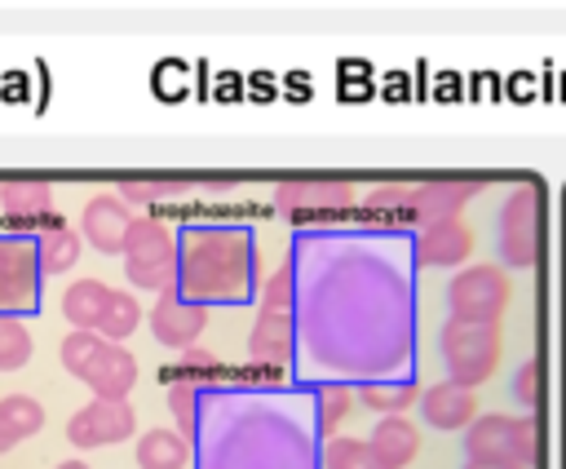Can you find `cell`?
<instances>
[{
  "label": "cell",
  "instance_id": "cell-15",
  "mask_svg": "<svg viewBox=\"0 0 566 469\" xmlns=\"http://www.w3.org/2000/svg\"><path fill=\"white\" fill-rule=\"evenodd\" d=\"M203 327H208V305L186 301L181 288L159 292V301H155V310H150V336H155L164 350H177V354L195 350V341H199Z\"/></svg>",
  "mask_w": 566,
  "mask_h": 469
},
{
  "label": "cell",
  "instance_id": "cell-24",
  "mask_svg": "<svg viewBox=\"0 0 566 469\" xmlns=\"http://www.w3.org/2000/svg\"><path fill=\"white\" fill-rule=\"evenodd\" d=\"M208 385H212V381H208V376H195V372H177V376L164 381L168 411H172V420H177V429H181L186 438H195V429H199V407H203V389H208Z\"/></svg>",
  "mask_w": 566,
  "mask_h": 469
},
{
  "label": "cell",
  "instance_id": "cell-34",
  "mask_svg": "<svg viewBox=\"0 0 566 469\" xmlns=\"http://www.w3.org/2000/svg\"><path fill=\"white\" fill-rule=\"evenodd\" d=\"M513 398H517L526 411H531V407H535V398H539V367H535L531 358L513 372Z\"/></svg>",
  "mask_w": 566,
  "mask_h": 469
},
{
  "label": "cell",
  "instance_id": "cell-33",
  "mask_svg": "<svg viewBox=\"0 0 566 469\" xmlns=\"http://www.w3.org/2000/svg\"><path fill=\"white\" fill-rule=\"evenodd\" d=\"M292 305H296V265L283 261V265L261 283L256 310H292Z\"/></svg>",
  "mask_w": 566,
  "mask_h": 469
},
{
  "label": "cell",
  "instance_id": "cell-10",
  "mask_svg": "<svg viewBox=\"0 0 566 469\" xmlns=\"http://www.w3.org/2000/svg\"><path fill=\"white\" fill-rule=\"evenodd\" d=\"M513 301V283L500 265L482 261V265H464L451 283H447V310L451 319H469V323H500L504 310Z\"/></svg>",
  "mask_w": 566,
  "mask_h": 469
},
{
  "label": "cell",
  "instance_id": "cell-25",
  "mask_svg": "<svg viewBox=\"0 0 566 469\" xmlns=\"http://www.w3.org/2000/svg\"><path fill=\"white\" fill-rule=\"evenodd\" d=\"M358 403L380 411V416H407V407H420V385L407 376V381H367V385H354Z\"/></svg>",
  "mask_w": 566,
  "mask_h": 469
},
{
  "label": "cell",
  "instance_id": "cell-19",
  "mask_svg": "<svg viewBox=\"0 0 566 469\" xmlns=\"http://www.w3.org/2000/svg\"><path fill=\"white\" fill-rule=\"evenodd\" d=\"M80 381L93 389V398H128V389L137 385V358L119 341H106Z\"/></svg>",
  "mask_w": 566,
  "mask_h": 469
},
{
  "label": "cell",
  "instance_id": "cell-6",
  "mask_svg": "<svg viewBox=\"0 0 566 469\" xmlns=\"http://www.w3.org/2000/svg\"><path fill=\"white\" fill-rule=\"evenodd\" d=\"M124 279L142 292H172L181 283L177 234L159 217H137L124 243Z\"/></svg>",
  "mask_w": 566,
  "mask_h": 469
},
{
  "label": "cell",
  "instance_id": "cell-28",
  "mask_svg": "<svg viewBox=\"0 0 566 469\" xmlns=\"http://www.w3.org/2000/svg\"><path fill=\"white\" fill-rule=\"evenodd\" d=\"M354 385H345V381H323V385H314V407H318V429H323V438H336V429H340V420L349 416V407H354Z\"/></svg>",
  "mask_w": 566,
  "mask_h": 469
},
{
  "label": "cell",
  "instance_id": "cell-2",
  "mask_svg": "<svg viewBox=\"0 0 566 469\" xmlns=\"http://www.w3.org/2000/svg\"><path fill=\"white\" fill-rule=\"evenodd\" d=\"M195 469H323L314 385H208L195 429Z\"/></svg>",
  "mask_w": 566,
  "mask_h": 469
},
{
  "label": "cell",
  "instance_id": "cell-16",
  "mask_svg": "<svg viewBox=\"0 0 566 469\" xmlns=\"http://www.w3.org/2000/svg\"><path fill=\"white\" fill-rule=\"evenodd\" d=\"M133 212L119 195H93L80 212V234L84 243H93L102 257H124V243H128V230H133Z\"/></svg>",
  "mask_w": 566,
  "mask_h": 469
},
{
  "label": "cell",
  "instance_id": "cell-1",
  "mask_svg": "<svg viewBox=\"0 0 566 469\" xmlns=\"http://www.w3.org/2000/svg\"><path fill=\"white\" fill-rule=\"evenodd\" d=\"M296 381H407L411 230H296Z\"/></svg>",
  "mask_w": 566,
  "mask_h": 469
},
{
  "label": "cell",
  "instance_id": "cell-12",
  "mask_svg": "<svg viewBox=\"0 0 566 469\" xmlns=\"http://www.w3.org/2000/svg\"><path fill=\"white\" fill-rule=\"evenodd\" d=\"M137 434V416L128 407V398H93L84 403L71 420H66V438L71 447L80 451H93V447H115L124 438Z\"/></svg>",
  "mask_w": 566,
  "mask_h": 469
},
{
  "label": "cell",
  "instance_id": "cell-35",
  "mask_svg": "<svg viewBox=\"0 0 566 469\" xmlns=\"http://www.w3.org/2000/svg\"><path fill=\"white\" fill-rule=\"evenodd\" d=\"M13 447H18V438H13V434L0 425V456H4V451H13Z\"/></svg>",
  "mask_w": 566,
  "mask_h": 469
},
{
  "label": "cell",
  "instance_id": "cell-17",
  "mask_svg": "<svg viewBox=\"0 0 566 469\" xmlns=\"http://www.w3.org/2000/svg\"><path fill=\"white\" fill-rule=\"evenodd\" d=\"M420 416L429 429H442V434H455V429H469L478 420V394L460 381H438L420 394Z\"/></svg>",
  "mask_w": 566,
  "mask_h": 469
},
{
  "label": "cell",
  "instance_id": "cell-8",
  "mask_svg": "<svg viewBox=\"0 0 566 469\" xmlns=\"http://www.w3.org/2000/svg\"><path fill=\"white\" fill-rule=\"evenodd\" d=\"M44 301V265H40V239L22 230L0 234V314H40Z\"/></svg>",
  "mask_w": 566,
  "mask_h": 469
},
{
  "label": "cell",
  "instance_id": "cell-36",
  "mask_svg": "<svg viewBox=\"0 0 566 469\" xmlns=\"http://www.w3.org/2000/svg\"><path fill=\"white\" fill-rule=\"evenodd\" d=\"M57 469H88V465H84V460H62Z\"/></svg>",
  "mask_w": 566,
  "mask_h": 469
},
{
  "label": "cell",
  "instance_id": "cell-14",
  "mask_svg": "<svg viewBox=\"0 0 566 469\" xmlns=\"http://www.w3.org/2000/svg\"><path fill=\"white\" fill-rule=\"evenodd\" d=\"M473 230L464 217H447V221H429L420 230H411V252H416V265H429V270H455L473 257Z\"/></svg>",
  "mask_w": 566,
  "mask_h": 469
},
{
  "label": "cell",
  "instance_id": "cell-23",
  "mask_svg": "<svg viewBox=\"0 0 566 469\" xmlns=\"http://www.w3.org/2000/svg\"><path fill=\"white\" fill-rule=\"evenodd\" d=\"M106 296H111L106 283H97V279H75V283L62 292V319L71 323V332H97L102 310H106Z\"/></svg>",
  "mask_w": 566,
  "mask_h": 469
},
{
  "label": "cell",
  "instance_id": "cell-37",
  "mask_svg": "<svg viewBox=\"0 0 566 469\" xmlns=\"http://www.w3.org/2000/svg\"><path fill=\"white\" fill-rule=\"evenodd\" d=\"M464 469H513V465H464Z\"/></svg>",
  "mask_w": 566,
  "mask_h": 469
},
{
  "label": "cell",
  "instance_id": "cell-11",
  "mask_svg": "<svg viewBox=\"0 0 566 469\" xmlns=\"http://www.w3.org/2000/svg\"><path fill=\"white\" fill-rule=\"evenodd\" d=\"M270 204L283 217H340L363 204L358 186L345 177H283L270 190Z\"/></svg>",
  "mask_w": 566,
  "mask_h": 469
},
{
  "label": "cell",
  "instance_id": "cell-18",
  "mask_svg": "<svg viewBox=\"0 0 566 469\" xmlns=\"http://www.w3.org/2000/svg\"><path fill=\"white\" fill-rule=\"evenodd\" d=\"M0 212L13 226H35V221L53 226V181H44V177H9V181H0Z\"/></svg>",
  "mask_w": 566,
  "mask_h": 469
},
{
  "label": "cell",
  "instance_id": "cell-30",
  "mask_svg": "<svg viewBox=\"0 0 566 469\" xmlns=\"http://www.w3.org/2000/svg\"><path fill=\"white\" fill-rule=\"evenodd\" d=\"M137 323H142V305H137V296H133V292L111 288L97 332H102L106 341H119V345H124V336H133V332H137Z\"/></svg>",
  "mask_w": 566,
  "mask_h": 469
},
{
  "label": "cell",
  "instance_id": "cell-9",
  "mask_svg": "<svg viewBox=\"0 0 566 469\" xmlns=\"http://www.w3.org/2000/svg\"><path fill=\"white\" fill-rule=\"evenodd\" d=\"M248 363L256 367L252 381L292 385L296 381V314L292 310H256L248 336Z\"/></svg>",
  "mask_w": 566,
  "mask_h": 469
},
{
  "label": "cell",
  "instance_id": "cell-20",
  "mask_svg": "<svg viewBox=\"0 0 566 469\" xmlns=\"http://www.w3.org/2000/svg\"><path fill=\"white\" fill-rule=\"evenodd\" d=\"M137 469H186L195 465V438H186L177 425H155L137 438V451H133Z\"/></svg>",
  "mask_w": 566,
  "mask_h": 469
},
{
  "label": "cell",
  "instance_id": "cell-27",
  "mask_svg": "<svg viewBox=\"0 0 566 469\" xmlns=\"http://www.w3.org/2000/svg\"><path fill=\"white\" fill-rule=\"evenodd\" d=\"M323 469H389L367 438H323Z\"/></svg>",
  "mask_w": 566,
  "mask_h": 469
},
{
  "label": "cell",
  "instance_id": "cell-4",
  "mask_svg": "<svg viewBox=\"0 0 566 469\" xmlns=\"http://www.w3.org/2000/svg\"><path fill=\"white\" fill-rule=\"evenodd\" d=\"M482 190V181L473 177H433V181H380L371 190H363L358 212L371 221H385L389 230H407V226H429V221H447L460 217L464 204Z\"/></svg>",
  "mask_w": 566,
  "mask_h": 469
},
{
  "label": "cell",
  "instance_id": "cell-13",
  "mask_svg": "<svg viewBox=\"0 0 566 469\" xmlns=\"http://www.w3.org/2000/svg\"><path fill=\"white\" fill-rule=\"evenodd\" d=\"M535 217H539L535 190H531V186H517V190L504 199L500 221H495V248H500V261H504V265H531V261H535V243H539Z\"/></svg>",
  "mask_w": 566,
  "mask_h": 469
},
{
  "label": "cell",
  "instance_id": "cell-21",
  "mask_svg": "<svg viewBox=\"0 0 566 469\" xmlns=\"http://www.w3.org/2000/svg\"><path fill=\"white\" fill-rule=\"evenodd\" d=\"M367 442L376 447V456L389 465V469H402L416 460L420 451V429L407 420V416H380L376 429L367 434Z\"/></svg>",
  "mask_w": 566,
  "mask_h": 469
},
{
  "label": "cell",
  "instance_id": "cell-29",
  "mask_svg": "<svg viewBox=\"0 0 566 469\" xmlns=\"http://www.w3.org/2000/svg\"><path fill=\"white\" fill-rule=\"evenodd\" d=\"M0 425L22 442L44 429V403L35 394H4L0 398Z\"/></svg>",
  "mask_w": 566,
  "mask_h": 469
},
{
  "label": "cell",
  "instance_id": "cell-26",
  "mask_svg": "<svg viewBox=\"0 0 566 469\" xmlns=\"http://www.w3.org/2000/svg\"><path fill=\"white\" fill-rule=\"evenodd\" d=\"M35 239H40V265H44V279H49V274H66V270L80 261L84 234H80L75 226L53 221V226H44Z\"/></svg>",
  "mask_w": 566,
  "mask_h": 469
},
{
  "label": "cell",
  "instance_id": "cell-3",
  "mask_svg": "<svg viewBox=\"0 0 566 469\" xmlns=\"http://www.w3.org/2000/svg\"><path fill=\"white\" fill-rule=\"evenodd\" d=\"M181 252V296L199 305H252L261 296V248L252 226H203L190 221L177 230Z\"/></svg>",
  "mask_w": 566,
  "mask_h": 469
},
{
  "label": "cell",
  "instance_id": "cell-7",
  "mask_svg": "<svg viewBox=\"0 0 566 469\" xmlns=\"http://www.w3.org/2000/svg\"><path fill=\"white\" fill-rule=\"evenodd\" d=\"M500 323H469V319H447L438 332V354L451 381L478 389L482 381H491V372L500 367Z\"/></svg>",
  "mask_w": 566,
  "mask_h": 469
},
{
  "label": "cell",
  "instance_id": "cell-31",
  "mask_svg": "<svg viewBox=\"0 0 566 469\" xmlns=\"http://www.w3.org/2000/svg\"><path fill=\"white\" fill-rule=\"evenodd\" d=\"M31 358V332L27 319L18 314H0V372H18Z\"/></svg>",
  "mask_w": 566,
  "mask_h": 469
},
{
  "label": "cell",
  "instance_id": "cell-22",
  "mask_svg": "<svg viewBox=\"0 0 566 469\" xmlns=\"http://www.w3.org/2000/svg\"><path fill=\"white\" fill-rule=\"evenodd\" d=\"M115 190L124 204H177L203 190V177H124Z\"/></svg>",
  "mask_w": 566,
  "mask_h": 469
},
{
  "label": "cell",
  "instance_id": "cell-32",
  "mask_svg": "<svg viewBox=\"0 0 566 469\" xmlns=\"http://www.w3.org/2000/svg\"><path fill=\"white\" fill-rule=\"evenodd\" d=\"M106 345V336L102 332H66L62 336V345H57V358H62V367L80 381L84 372H88V363L97 358V350Z\"/></svg>",
  "mask_w": 566,
  "mask_h": 469
},
{
  "label": "cell",
  "instance_id": "cell-5",
  "mask_svg": "<svg viewBox=\"0 0 566 469\" xmlns=\"http://www.w3.org/2000/svg\"><path fill=\"white\" fill-rule=\"evenodd\" d=\"M464 456H469V465L535 469V460H539V425H535L531 411H522V416L486 411L464 429Z\"/></svg>",
  "mask_w": 566,
  "mask_h": 469
}]
</instances>
